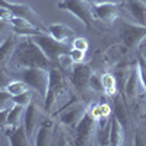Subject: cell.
I'll use <instances>...</instances> for the list:
<instances>
[{
	"label": "cell",
	"instance_id": "6da1fadb",
	"mask_svg": "<svg viewBox=\"0 0 146 146\" xmlns=\"http://www.w3.org/2000/svg\"><path fill=\"white\" fill-rule=\"evenodd\" d=\"M10 64L19 69L25 67H42V69H50L53 64L47 58L41 47L36 44L32 36H28L23 41L18 42L15 47V51L12 54Z\"/></svg>",
	"mask_w": 146,
	"mask_h": 146
},
{
	"label": "cell",
	"instance_id": "7a4b0ae2",
	"mask_svg": "<svg viewBox=\"0 0 146 146\" xmlns=\"http://www.w3.org/2000/svg\"><path fill=\"white\" fill-rule=\"evenodd\" d=\"M32 40L41 47V50L44 51V54L51 62L53 66H57L60 56L69 54L70 50H72V45L70 44L62 42V41L53 38L51 35H47V34H42V32L41 34H36V35H32Z\"/></svg>",
	"mask_w": 146,
	"mask_h": 146
},
{
	"label": "cell",
	"instance_id": "3957f363",
	"mask_svg": "<svg viewBox=\"0 0 146 146\" xmlns=\"http://www.w3.org/2000/svg\"><path fill=\"white\" fill-rule=\"evenodd\" d=\"M48 70L50 69L25 67V69H19L18 73H16V76H19L21 80L25 82L29 89H32L36 94L45 96L47 85H48Z\"/></svg>",
	"mask_w": 146,
	"mask_h": 146
},
{
	"label": "cell",
	"instance_id": "277c9868",
	"mask_svg": "<svg viewBox=\"0 0 146 146\" xmlns=\"http://www.w3.org/2000/svg\"><path fill=\"white\" fill-rule=\"evenodd\" d=\"M58 7L67 10L73 16H76L86 28H92L94 25V15H92V6L86 0H63L58 3Z\"/></svg>",
	"mask_w": 146,
	"mask_h": 146
},
{
	"label": "cell",
	"instance_id": "5b68a950",
	"mask_svg": "<svg viewBox=\"0 0 146 146\" xmlns=\"http://www.w3.org/2000/svg\"><path fill=\"white\" fill-rule=\"evenodd\" d=\"M64 91V80L56 66H51L48 70V85H47V92L44 96V110L50 111L53 108L57 96Z\"/></svg>",
	"mask_w": 146,
	"mask_h": 146
},
{
	"label": "cell",
	"instance_id": "8992f818",
	"mask_svg": "<svg viewBox=\"0 0 146 146\" xmlns=\"http://www.w3.org/2000/svg\"><path fill=\"white\" fill-rule=\"evenodd\" d=\"M0 9H5V10L10 12L13 16L23 18V19L29 21L35 28L41 29L42 32H47V27H44V23H42V21L40 19V16L36 15L28 5L12 3V2H7V0H0Z\"/></svg>",
	"mask_w": 146,
	"mask_h": 146
},
{
	"label": "cell",
	"instance_id": "52a82bcc",
	"mask_svg": "<svg viewBox=\"0 0 146 146\" xmlns=\"http://www.w3.org/2000/svg\"><path fill=\"white\" fill-rule=\"evenodd\" d=\"M95 127H96L95 117L91 113L85 111L83 115L80 117V120L78 121V124L75 126V136H76L75 142H76V145L83 146V145L91 143V139L95 135Z\"/></svg>",
	"mask_w": 146,
	"mask_h": 146
},
{
	"label": "cell",
	"instance_id": "ba28073f",
	"mask_svg": "<svg viewBox=\"0 0 146 146\" xmlns=\"http://www.w3.org/2000/svg\"><path fill=\"white\" fill-rule=\"evenodd\" d=\"M120 31H121V40H123V44L129 48L137 47L146 38V27H143V25L123 23Z\"/></svg>",
	"mask_w": 146,
	"mask_h": 146
},
{
	"label": "cell",
	"instance_id": "9c48e42d",
	"mask_svg": "<svg viewBox=\"0 0 146 146\" xmlns=\"http://www.w3.org/2000/svg\"><path fill=\"white\" fill-rule=\"evenodd\" d=\"M91 76H92V72L89 66L82 63H75L72 72V83L76 88V91H79V94H83L86 91V88L89 86Z\"/></svg>",
	"mask_w": 146,
	"mask_h": 146
},
{
	"label": "cell",
	"instance_id": "30bf717a",
	"mask_svg": "<svg viewBox=\"0 0 146 146\" xmlns=\"http://www.w3.org/2000/svg\"><path fill=\"white\" fill-rule=\"evenodd\" d=\"M92 15L104 22H113L118 15V7L114 2H102L92 5Z\"/></svg>",
	"mask_w": 146,
	"mask_h": 146
},
{
	"label": "cell",
	"instance_id": "8fae6325",
	"mask_svg": "<svg viewBox=\"0 0 146 146\" xmlns=\"http://www.w3.org/2000/svg\"><path fill=\"white\" fill-rule=\"evenodd\" d=\"M5 135L9 139V143L12 146H28L29 145V136L27 133L25 124H16V126H6Z\"/></svg>",
	"mask_w": 146,
	"mask_h": 146
},
{
	"label": "cell",
	"instance_id": "7c38bea8",
	"mask_svg": "<svg viewBox=\"0 0 146 146\" xmlns=\"http://www.w3.org/2000/svg\"><path fill=\"white\" fill-rule=\"evenodd\" d=\"M15 47H16V38L13 34L7 35L0 42V69H5L10 63V58L15 51Z\"/></svg>",
	"mask_w": 146,
	"mask_h": 146
},
{
	"label": "cell",
	"instance_id": "4fadbf2b",
	"mask_svg": "<svg viewBox=\"0 0 146 146\" xmlns=\"http://www.w3.org/2000/svg\"><path fill=\"white\" fill-rule=\"evenodd\" d=\"M126 6L130 15L139 22V25L146 27V3L143 0H127Z\"/></svg>",
	"mask_w": 146,
	"mask_h": 146
},
{
	"label": "cell",
	"instance_id": "5bb4252c",
	"mask_svg": "<svg viewBox=\"0 0 146 146\" xmlns=\"http://www.w3.org/2000/svg\"><path fill=\"white\" fill-rule=\"evenodd\" d=\"M124 143V127L113 115L110 117V145L120 146Z\"/></svg>",
	"mask_w": 146,
	"mask_h": 146
},
{
	"label": "cell",
	"instance_id": "9a60e30c",
	"mask_svg": "<svg viewBox=\"0 0 146 146\" xmlns=\"http://www.w3.org/2000/svg\"><path fill=\"white\" fill-rule=\"evenodd\" d=\"M47 32L50 34L53 38L62 41V42H67L69 40H72L73 36H75L73 29H70L69 27L63 25V23H53V25H48Z\"/></svg>",
	"mask_w": 146,
	"mask_h": 146
},
{
	"label": "cell",
	"instance_id": "2e32d148",
	"mask_svg": "<svg viewBox=\"0 0 146 146\" xmlns=\"http://www.w3.org/2000/svg\"><path fill=\"white\" fill-rule=\"evenodd\" d=\"M38 117H40V114H38L36 107L34 104H28L25 107V113H23V124H25V129H27V133L29 137L32 136L35 126L38 123Z\"/></svg>",
	"mask_w": 146,
	"mask_h": 146
},
{
	"label": "cell",
	"instance_id": "e0dca14e",
	"mask_svg": "<svg viewBox=\"0 0 146 146\" xmlns=\"http://www.w3.org/2000/svg\"><path fill=\"white\" fill-rule=\"evenodd\" d=\"M53 143V126L50 121H44L40 126L35 136V145L36 146H45Z\"/></svg>",
	"mask_w": 146,
	"mask_h": 146
},
{
	"label": "cell",
	"instance_id": "ac0fdd59",
	"mask_svg": "<svg viewBox=\"0 0 146 146\" xmlns=\"http://www.w3.org/2000/svg\"><path fill=\"white\" fill-rule=\"evenodd\" d=\"M83 113H85L83 105H76V107L70 108L69 111L63 113L60 118H62V123H64L66 126H76L80 117L83 115Z\"/></svg>",
	"mask_w": 146,
	"mask_h": 146
},
{
	"label": "cell",
	"instance_id": "d6986e66",
	"mask_svg": "<svg viewBox=\"0 0 146 146\" xmlns=\"http://www.w3.org/2000/svg\"><path fill=\"white\" fill-rule=\"evenodd\" d=\"M113 115L121 123V126L123 127H129L130 124V117H129V111H127V108L126 105L121 102V100H117L115 101V105H114V113Z\"/></svg>",
	"mask_w": 146,
	"mask_h": 146
},
{
	"label": "cell",
	"instance_id": "ffe728a7",
	"mask_svg": "<svg viewBox=\"0 0 146 146\" xmlns=\"http://www.w3.org/2000/svg\"><path fill=\"white\" fill-rule=\"evenodd\" d=\"M139 69L135 67L131 69L130 73H129V79L126 82V94L127 96H130V98H133V96L136 95V91H137V80H139Z\"/></svg>",
	"mask_w": 146,
	"mask_h": 146
},
{
	"label": "cell",
	"instance_id": "44dd1931",
	"mask_svg": "<svg viewBox=\"0 0 146 146\" xmlns=\"http://www.w3.org/2000/svg\"><path fill=\"white\" fill-rule=\"evenodd\" d=\"M23 105L21 104H12V107L9 108V114H7V121L6 126H16L19 124V120L23 114Z\"/></svg>",
	"mask_w": 146,
	"mask_h": 146
},
{
	"label": "cell",
	"instance_id": "7402d4cb",
	"mask_svg": "<svg viewBox=\"0 0 146 146\" xmlns=\"http://www.w3.org/2000/svg\"><path fill=\"white\" fill-rule=\"evenodd\" d=\"M12 96H16V95H19V94H22V92H25V91H28L29 88H28V85L23 82V80H10L7 85H6V88H5Z\"/></svg>",
	"mask_w": 146,
	"mask_h": 146
},
{
	"label": "cell",
	"instance_id": "603a6c76",
	"mask_svg": "<svg viewBox=\"0 0 146 146\" xmlns=\"http://www.w3.org/2000/svg\"><path fill=\"white\" fill-rule=\"evenodd\" d=\"M101 80H102V89H104L108 95H114V94H115V89H117L114 76L110 75V73H105Z\"/></svg>",
	"mask_w": 146,
	"mask_h": 146
},
{
	"label": "cell",
	"instance_id": "cb8c5ba5",
	"mask_svg": "<svg viewBox=\"0 0 146 146\" xmlns=\"http://www.w3.org/2000/svg\"><path fill=\"white\" fill-rule=\"evenodd\" d=\"M13 104V96H12L6 89H0V110L7 108Z\"/></svg>",
	"mask_w": 146,
	"mask_h": 146
},
{
	"label": "cell",
	"instance_id": "d4e9b609",
	"mask_svg": "<svg viewBox=\"0 0 146 146\" xmlns=\"http://www.w3.org/2000/svg\"><path fill=\"white\" fill-rule=\"evenodd\" d=\"M137 69H139L140 80H142L143 86L146 89V58L143 56H139V58H137Z\"/></svg>",
	"mask_w": 146,
	"mask_h": 146
},
{
	"label": "cell",
	"instance_id": "484cf974",
	"mask_svg": "<svg viewBox=\"0 0 146 146\" xmlns=\"http://www.w3.org/2000/svg\"><path fill=\"white\" fill-rule=\"evenodd\" d=\"M13 104H21L23 107H27L28 104H31V94L28 91H25V92L13 96Z\"/></svg>",
	"mask_w": 146,
	"mask_h": 146
},
{
	"label": "cell",
	"instance_id": "4316f807",
	"mask_svg": "<svg viewBox=\"0 0 146 146\" xmlns=\"http://www.w3.org/2000/svg\"><path fill=\"white\" fill-rule=\"evenodd\" d=\"M72 48H76V50H80V51H86L89 48V42L85 38H73Z\"/></svg>",
	"mask_w": 146,
	"mask_h": 146
},
{
	"label": "cell",
	"instance_id": "83f0119b",
	"mask_svg": "<svg viewBox=\"0 0 146 146\" xmlns=\"http://www.w3.org/2000/svg\"><path fill=\"white\" fill-rule=\"evenodd\" d=\"M69 56L72 57V60L75 63H82V60H83V56H85V51H80V50H76V48H72Z\"/></svg>",
	"mask_w": 146,
	"mask_h": 146
},
{
	"label": "cell",
	"instance_id": "f1b7e54d",
	"mask_svg": "<svg viewBox=\"0 0 146 146\" xmlns=\"http://www.w3.org/2000/svg\"><path fill=\"white\" fill-rule=\"evenodd\" d=\"M10 82V78L5 69H0V89H5L6 85Z\"/></svg>",
	"mask_w": 146,
	"mask_h": 146
},
{
	"label": "cell",
	"instance_id": "f546056e",
	"mask_svg": "<svg viewBox=\"0 0 146 146\" xmlns=\"http://www.w3.org/2000/svg\"><path fill=\"white\" fill-rule=\"evenodd\" d=\"M89 86L94 88L95 91H100V89H102V80H100L95 75H92L91 76V80H89Z\"/></svg>",
	"mask_w": 146,
	"mask_h": 146
},
{
	"label": "cell",
	"instance_id": "4dcf8cb0",
	"mask_svg": "<svg viewBox=\"0 0 146 146\" xmlns=\"http://www.w3.org/2000/svg\"><path fill=\"white\" fill-rule=\"evenodd\" d=\"M12 107V105H10ZM3 108V110H0V127H3L6 126V121H7V114H9V108Z\"/></svg>",
	"mask_w": 146,
	"mask_h": 146
},
{
	"label": "cell",
	"instance_id": "1f68e13d",
	"mask_svg": "<svg viewBox=\"0 0 146 146\" xmlns=\"http://www.w3.org/2000/svg\"><path fill=\"white\" fill-rule=\"evenodd\" d=\"M7 29V22L5 21V19H2L0 18V35H2L5 31Z\"/></svg>",
	"mask_w": 146,
	"mask_h": 146
},
{
	"label": "cell",
	"instance_id": "d6a6232c",
	"mask_svg": "<svg viewBox=\"0 0 146 146\" xmlns=\"http://www.w3.org/2000/svg\"><path fill=\"white\" fill-rule=\"evenodd\" d=\"M88 3H91V5H96V3H102V2H114V3H117L118 0H86Z\"/></svg>",
	"mask_w": 146,
	"mask_h": 146
},
{
	"label": "cell",
	"instance_id": "836d02e7",
	"mask_svg": "<svg viewBox=\"0 0 146 146\" xmlns=\"http://www.w3.org/2000/svg\"><path fill=\"white\" fill-rule=\"evenodd\" d=\"M143 2H145V3H146V0H143Z\"/></svg>",
	"mask_w": 146,
	"mask_h": 146
}]
</instances>
